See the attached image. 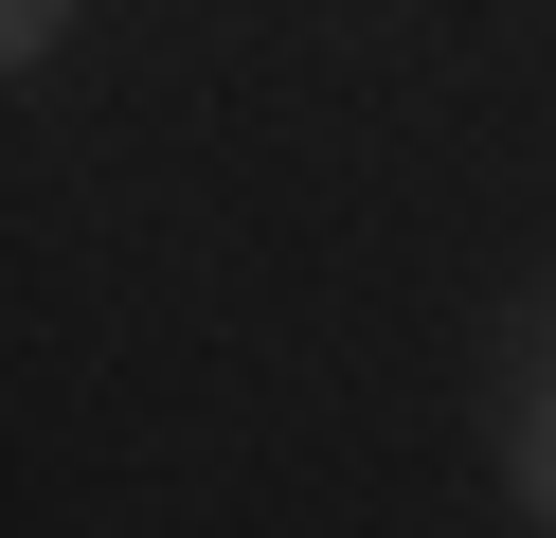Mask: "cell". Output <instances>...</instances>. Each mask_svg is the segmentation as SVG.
Wrapping results in <instances>:
<instances>
[{
	"mask_svg": "<svg viewBox=\"0 0 556 538\" xmlns=\"http://www.w3.org/2000/svg\"><path fill=\"white\" fill-rule=\"evenodd\" d=\"M73 36V0H0V54H54Z\"/></svg>",
	"mask_w": 556,
	"mask_h": 538,
	"instance_id": "obj_1",
	"label": "cell"
},
{
	"mask_svg": "<svg viewBox=\"0 0 556 538\" xmlns=\"http://www.w3.org/2000/svg\"><path fill=\"white\" fill-rule=\"evenodd\" d=\"M520 502L556 521V395H539V430H520Z\"/></svg>",
	"mask_w": 556,
	"mask_h": 538,
	"instance_id": "obj_2",
	"label": "cell"
}]
</instances>
